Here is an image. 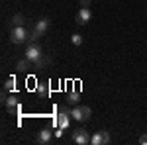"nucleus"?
<instances>
[{
  "mask_svg": "<svg viewBox=\"0 0 147 145\" xmlns=\"http://www.w3.org/2000/svg\"><path fill=\"white\" fill-rule=\"evenodd\" d=\"M90 139H92V135L84 129V127H79V129H75L73 132V141L77 145H88L90 143Z\"/></svg>",
  "mask_w": 147,
  "mask_h": 145,
  "instance_id": "3",
  "label": "nucleus"
},
{
  "mask_svg": "<svg viewBox=\"0 0 147 145\" xmlns=\"http://www.w3.org/2000/svg\"><path fill=\"white\" fill-rule=\"evenodd\" d=\"M69 116H71V112H69L67 108H61V110H59V116H57V120H55V123H57L59 129H63V127L69 125V122H71Z\"/></svg>",
  "mask_w": 147,
  "mask_h": 145,
  "instance_id": "6",
  "label": "nucleus"
},
{
  "mask_svg": "<svg viewBox=\"0 0 147 145\" xmlns=\"http://www.w3.org/2000/svg\"><path fill=\"white\" fill-rule=\"evenodd\" d=\"M71 41H73L75 45H80V43H82V35H79V34H73Z\"/></svg>",
  "mask_w": 147,
  "mask_h": 145,
  "instance_id": "17",
  "label": "nucleus"
},
{
  "mask_svg": "<svg viewBox=\"0 0 147 145\" xmlns=\"http://www.w3.org/2000/svg\"><path fill=\"white\" fill-rule=\"evenodd\" d=\"M12 26H14V28H16V26H24V24H26V18H24L22 14H14V16H12Z\"/></svg>",
  "mask_w": 147,
  "mask_h": 145,
  "instance_id": "13",
  "label": "nucleus"
},
{
  "mask_svg": "<svg viewBox=\"0 0 147 145\" xmlns=\"http://www.w3.org/2000/svg\"><path fill=\"white\" fill-rule=\"evenodd\" d=\"M4 104H6V108H8V112H12V114H20V110H22V106H20V102H18V98L12 94V96H6V100H4Z\"/></svg>",
  "mask_w": 147,
  "mask_h": 145,
  "instance_id": "7",
  "label": "nucleus"
},
{
  "mask_svg": "<svg viewBox=\"0 0 147 145\" xmlns=\"http://www.w3.org/2000/svg\"><path fill=\"white\" fill-rule=\"evenodd\" d=\"M30 59H22V61H18V71H22V73H26L28 71V67H30Z\"/></svg>",
  "mask_w": 147,
  "mask_h": 145,
  "instance_id": "15",
  "label": "nucleus"
},
{
  "mask_svg": "<svg viewBox=\"0 0 147 145\" xmlns=\"http://www.w3.org/2000/svg\"><path fill=\"white\" fill-rule=\"evenodd\" d=\"M90 18H92L90 8H80L79 14H77V24H79V26H84V24L90 22Z\"/></svg>",
  "mask_w": 147,
  "mask_h": 145,
  "instance_id": "8",
  "label": "nucleus"
},
{
  "mask_svg": "<svg viewBox=\"0 0 147 145\" xmlns=\"http://www.w3.org/2000/svg\"><path fill=\"white\" fill-rule=\"evenodd\" d=\"M35 92H37V96H43V98H47V96H49V84H37Z\"/></svg>",
  "mask_w": 147,
  "mask_h": 145,
  "instance_id": "12",
  "label": "nucleus"
},
{
  "mask_svg": "<svg viewBox=\"0 0 147 145\" xmlns=\"http://www.w3.org/2000/svg\"><path fill=\"white\" fill-rule=\"evenodd\" d=\"M79 98H80V94H79V92H69L67 102H69V104H73V106H77V102H79Z\"/></svg>",
  "mask_w": 147,
  "mask_h": 145,
  "instance_id": "14",
  "label": "nucleus"
},
{
  "mask_svg": "<svg viewBox=\"0 0 147 145\" xmlns=\"http://www.w3.org/2000/svg\"><path fill=\"white\" fill-rule=\"evenodd\" d=\"M14 82H16V80H14V77L8 78V80L4 82V90H6V92H14Z\"/></svg>",
  "mask_w": 147,
  "mask_h": 145,
  "instance_id": "16",
  "label": "nucleus"
},
{
  "mask_svg": "<svg viewBox=\"0 0 147 145\" xmlns=\"http://www.w3.org/2000/svg\"><path fill=\"white\" fill-rule=\"evenodd\" d=\"M43 57V51H41V47L39 43H28V49H26V59H30L32 63H35L37 59H41Z\"/></svg>",
  "mask_w": 147,
  "mask_h": 145,
  "instance_id": "4",
  "label": "nucleus"
},
{
  "mask_svg": "<svg viewBox=\"0 0 147 145\" xmlns=\"http://www.w3.org/2000/svg\"><path fill=\"white\" fill-rule=\"evenodd\" d=\"M28 37H30V34H28V30H26L24 26H16V28H12L10 41L14 45H20V43H24V41H28Z\"/></svg>",
  "mask_w": 147,
  "mask_h": 145,
  "instance_id": "2",
  "label": "nucleus"
},
{
  "mask_svg": "<svg viewBox=\"0 0 147 145\" xmlns=\"http://www.w3.org/2000/svg\"><path fill=\"white\" fill-rule=\"evenodd\" d=\"M80 6H82V8H88V6H90V0H80Z\"/></svg>",
  "mask_w": 147,
  "mask_h": 145,
  "instance_id": "18",
  "label": "nucleus"
},
{
  "mask_svg": "<svg viewBox=\"0 0 147 145\" xmlns=\"http://www.w3.org/2000/svg\"><path fill=\"white\" fill-rule=\"evenodd\" d=\"M90 143H92V145H108V143H110V134H108L106 129H102V132H96V134L92 135Z\"/></svg>",
  "mask_w": 147,
  "mask_h": 145,
  "instance_id": "5",
  "label": "nucleus"
},
{
  "mask_svg": "<svg viewBox=\"0 0 147 145\" xmlns=\"http://www.w3.org/2000/svg\"><path fill=\"white\" fill-rule=\"evenodd\" d=\"M51 63H53V61H51V57H41V59H37V61H35L34 65H35V69H43V67H47V65H51Z\"/></svg>",
  "mask_w": 147,
  "mask_h": 145,
  "instance_id": "11",
  "label": "nucleus"
},
{
  "mask_svg": "<svg viewBox=\"0 0 147 145\" xmlns=\"http://www.w3.org/2000/svg\"><path fill=\"white\" fill-rule=\"evenodd\" d=\"M37 141H39V143H49V141H51V129L43 127V129L37 134Z\"/></svg>",
  "mask_w": 147,
  "mask_h": 145,
  "instance_id": "10",
  "label": "nucleus"
},
{
  "mask_svg": "<svg viewBox=\"0 0 147 145\" xmlns=\"http://www.w3.org/2000/svg\"><path fill=\"white\" fill-rule=\"evenodd\" d=\"M139 143H141V145H147V135H141V137H139Z\"/></svg>",
  "mask_w": 147,
  "mask_h": 145,
  "instance_id": "19",
  "label": "nucleus"
},
{
  "mask_svg": "<svg viewBox=\"0 0 147 145\" xmlns=\"http://www.w3.org/2000/svg\"><path fill=\"white\" fill-rule=\"evenodd\" d=\"M35 32H39V34L43 35L47 32V30H49V20H47V18H41V20H37V22H35V28H34Z\"/></svg>",
  "mask_w": 147,
  "mask_h": 145,
  "instance_id": "9",
  "label": "nucleus"
},
{
  "mask_svg": "<svg viewBox=\"0 0 147 145\" xmlns=\"http://www.w3.org/2000/svg\"><path fill=\"white\" fill-rule=\"evenodd\" d=\"M90 116H92L90 106H79V104H77V106L71 110V118H75V122H80V123L88 122Z\"/></svg>",
  "mask_w": 147,
  "mask_h": 145,
  "instance_id": "1",
  "label": "nucleus"
}]
</instances>
